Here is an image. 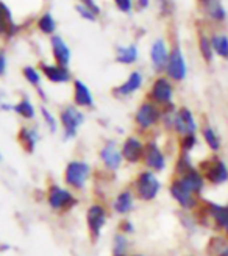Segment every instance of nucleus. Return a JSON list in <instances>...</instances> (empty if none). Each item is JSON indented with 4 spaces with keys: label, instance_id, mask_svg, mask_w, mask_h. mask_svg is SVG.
Listing matches in <instances>:
<instances>
[{
    "label": "nucleus",
    "instance_id": "f257e3e1",
    "mask_svg": "<svg viewBox=\"0 0 228 256\" xmlns=\"http://www.w3.org/2000/svg\"><path fill=\"white\" fill-rule=\"evenodd\" d=\"M130 188L133 189L134 197L138 202L154 203L161 196L162 182H161L158 174L142 168V169H139L138 174L134 175Z\"/></svg>",
    "mask_w": 228,
    "mask_h": 256
},
{
    "label": "nucleus",
    "instance_id": "f03ea898",
    "mask_svg": "<svg viewBox=\"0 0 228 256\" xmlns=\"http://www.w3.org/2000/svg\"><path fill=\"white\" fill-rule=\"evenodd\" d=\"M46 204L55 214H68L78 206L80 198L64 184L52 182L46 189Z\"/></svg>",
    "mask_w": 228,
    "mask_h": 256
},
{
    "label": "nucleus",
    "instance_id": "7ed1b4c3",
    "mask_svg": "<svg viewBox=\"0 0 228 256\" xmlns=\"http://www.w3.org/2000/svg\"><path fill=\"white\" fill-rule=\"evenodd\" d=\"M91 176H92V166L86 160L74 158L69 160L64 166V170H62V184L77 194V192H83L88 188V184L91 182Z\"/></svg>",
    "mask_w": 228,
    "mask_h": 256
},
{
    "label": "nucleus",
    "instance_id": "20e7f679",
    "mask_svg": "<svg viewBox=\"0 0 228 256\" xmlns=\"http://www.w3.org/2000/svg\"><path fill=\"white\" fill-rule=\"evenodd\" d=\"M196 212L198 225L212 230L214 233H222L224 226L228 222V204L224 203L202 200L200 208Z\"/></svg>",
    "mask_w": 228,
    "mask_h": 256
},
{
    "label": "nucleus",
    "instance_id": "39448f33",
    "mask_svg": "<svg viewBox=\"0 0 228 256\" xmlns=\"http://www.w3.org/2000/svg\"><path fill=\"white\" fill-rule=\"evenodd\" d=\"M197 169L204 175L206 186L224 188L228 184V162L219 155L211 153L210 156L200 160Z\"/></svg>",
    "mask_w": 228,
    "mask_h": 256
},
{
    "label": "nucleus",
    "instance_id": "423d86ee",
    "mask_svg": "<svg viewBox=\"0 0 228 256\" xmlns=\"http://www.w3.org/2000/svg\"><path fill=\"white\" fill-rule=\"evenodd\" d=\"M110 220V208L104 202H91L84 211V222L88 236L92 242H97L104 234V230Z\"/></svg>",
    "mask_w": 228,
    "mask_h": 256
},
{
    "label": "nucleus",
    "instance_id": "0eeeda50",
    "mask_svg": "<svg viewBox=\"0 0 228 256\" xmlns=\"http://www.w3.org/2000/svg\"><path fill=\"white\" fill-rule=\"evenodd\" d=\"M161 114H162L161 108L155 105L154 102L150 100L141 102L133 114V125L136 128V133L142 136L154 132L161 124Z\"/></svg>",
    "mask_w": 228,
    "mask_h": 256
},
{
    "label": "nucleus",
    "instance_id": "6e6552de",
    "mask_svg": "<svg viewBox=\"0 0 228 256\" xmlns=\"http://www.w3.org/2000/svg\"><path fill=\"white\" fill-rule=\"evenodd\" d=\"M58 122L62 140H74L78 136L80 128L86 122V114L83 110L77 108L74 104L64 105L58 112Z\"/></svg>",
    "mask_w": 228,
    "mask_h": 256
},
{
    "label": "nucleus",
    "instance_id": "1a4fd4ad",
    "mask_svg": "<svg viewBox=\"0 0 228 256\" xmlns=\"http://www.w3.org/2000/svg\"><path fill=\"white\" fill-rule=\"evenodd\" d=\"M142 166L144 169H148L155 174L166 172L169 168V156L166 150L162 148L160 140L156 138H148L146 139V148H144V156H142Z\"/></svg>",
    "mask_w": 228,
    "mask_h": 256
},
{
    "label": "nucleus",
    "instance_id": "9d476101",
    "mask_svg": "<svg viewBox=\"0 0 228 256\" xmlns=\"http://www.w3.org/2000/svg\"><path fill=\"white\" fill-rule=\"evenodd\" d=\"M168 192L169 197L175 202V204L178 206L183 212H196L200 204H202V198L191 194L176 176H172L170 182L168 184Z\"/></svg>",
    "mask_w": 228,
    "mask_h": 256
},
{
    "label": "nucleus",
    "instance_id": "9b49d317",
    "mask_svg": "<svg viewBox=\"0 0 228 256\" xmlns=\"http://www.w3.org/2000/svg\"><path fill=\"white\" fill-rule=\"evenodd\" d=\"M120 155L124 160V164L128 166H141L142 156H144V148H146V139L138 134H126L122 142H119Z\"/></svg>",
    "mask_w": 228,
    "mask_h": 256
},
{
    "label": "nucleus",
    "instance_id": "f8f14e48",
    "mask_svg": "<svg viewBox=\"0 0 228 256\" xmlns=\"http://www.w3.org/2000/svg\"><path fill=\"white\" fill-rule=\"evenodd\" d=\"M174 97H175V88L166 75L156 76L148 89V94H147V100L154 102V104L158 105L160 108L172 105Z\"/></svg>",
    "mask_w": 228,
    "mask_h": 256
},
{
    "label": "nucleus",
    "instance_id": "ddd939ff",
    "mask_svg": "<svg viewBox=\"0 0 228 256\" xmlns=\"http://www.w3.org/2000/svg\"><path fill=\"white\" fill-rule=\"evenodd\" d=\"M200 124L196 119L194 111L189 106H176L174 114V125H172V133L180 138L184 134H197L198 133Z\"/></svg>",
    "mask_w": 228,
    "mask_h": 256
},
{
    "label": "nucleus",
    "instance_id": "4468645a",
    "mask_svg": "<svg viewBox=\"0 0 228 256\" xmlns=\"http://www.w3.org/2000/svg\"><path fill=\"white\" fill-rule=\"evenodd\" d=\"M98 161L104 166V169L110 174H118L122 166H124V160L120 155V148H119V142L116 139H106L102 144V147L98 148Z\"/></svg>",
    "mask_w": 228,
    "mask_h": 256
},
{
    "label": "nucleus",
    "instance_id": "2eb2a0df",
    "mask_svg": "<svg viewBox=\"0 0 228 256\" xmlns=\"http://www.w3.org/2000/svg\"><path fill=\"white\" fill-rule=\"evenodd\" d=\"M136 202L138 200L134 197L133 189L130 186H126L118 190V194H114L108 208L112 214H116L119 217H128L136 210Z\"/></svg>",
    "mask_w": 228,
    "mask_h": 256
},
{
    "label": "nucleus",
    "instance_id": "dca6fc26",
    "mask_svg": "<svg viewBox=\"0 0 228 256\" xmlns=\"http://www.w3.org/2000/svg\"><path fill=\"white\" fill-rule=\"evenodd\" d=\"M164 72H166V76L170 82L180 83L186 78L188 64H186V60L183 56V52L180 50V47H175L172 52H169V58H168V64H166Z\"/></svg>",
    "mask_w": 228,
    "mask_h": 256
},
{
    "label": "nucleus",
    "instance_id": "f3484780",
    "mask_svg": "<svg viewBox=\"0 0 228 256\" xmlns=\"http://www.w3.org/2000/svg\"><path fill=\"white\" fill-rule=\"evenodd\" d=\"M16 139H18L20 148L25 153L33 155L38 148V144H40V140H41V132H40V128H38V125H34V124H24L19 126Z\"/></svg>",
    "mask_w": 228,
    "mask_h": 256
},
{
    "label": "nucleus",
    "instance_id": "a211bd4d",
    "mask_svg": "<svg viewBox=\"0 0 228 256\" xmlns=\"http://www.w3.org/2000/svg\"><path fill=\"white\" fill-rule=\"evenodd\" d=\"M198 138L206 146V148L214 153V155H219L224 142H222V138L219 134V132L216 130V126L210 122H204L198 126Z\"/></svg>",
    "mask_w": 228,
    "mask_h": 256
},
{
    "label": "nucleus",
    "instance_id": "6ab92c4d",
    "mask_svg": "<svg viewBox=\"0 0 228 256\" xmlns=\"http://www.w3.org/2000/svg\"><path fill=\"white\" fill-rule=\"evenodd\" d=\"M180 180V183L191 192V194L197 196V197H204L205 194V189H206V183H205V178L202 175V172L197 169V164L196 168H192L191 170H188L186 174L176 176Z\"/></svg>",
    "mask_w": 228,
    "mask_h": 256
},
{
    "label": "nucleus",
    "instance_id": "aec40b11",
    "mask_svg": "<svg viewBox=\"0 0 228 256\" xmlns=\"http://www.w3.org/2000/svg\"><path fill=\"white\" fill-rule=\"evenodd\" d=\"M142 84H144V75L139 70H133L122 84L112 89V96L116 98H128L133 94H136L142 88Z\"/></svg>",
    "mask_w": 228,
    "mask_h": 256
},
{
    "label": "nucleus",
    "instance_id": "412c9836",
    "mask_svg": "<svg viewBox=\"0 0 228 256\" xmlns=\"http://www.w3.org/2000/svg\"><path fill=\"white\" fill-rule=\"evenodd\" d=\"M72 100H74V105L80 110H91L96 105V100H94V96L91 92L90 86L82 80H74Z\"/></svg>",
    "mask_w": 228,
    "mask_h": 256
},
{
    "label": "nucleus",
    "instance_id": "4be33fe9",
    "mask_svg": "<svg viewBox=\"0 0 228 256\" xmlns=\"http://www.w3.org/2000/svg\"><path fill=\"white\" fill-rule=\"evenodd\" d=\"M41 72L46 78L54 84H66L72 80V74L68 68L60 64H47L41 62Z\"/></svg>",
    "mask_w": 228,
    "mask_h": 256
},
{
    "label": "nucleus",
    "instance_id": "5701e85b",
    "mask_svg": "<svg viewBox=\"0 0 228 256\" xmlns=\"http://www.w3.org/2000/svg\"><path fill=\"white\" fill-rule=\"evenodd\" d=\"M168 58H169V52L166 42L162 40H156L150 48V60H152V66H154L155 72H164L168 64Z\"/></svg>",
    "mask_w": 228,
    "mask_h": 256
},
{
    "label": "nucleus",
    "instance_id": "b1692460",
    "mask_svg": "<svg viewBox=\"0 0 228 256\" xmlns=\"http://www.w3.org/2000/svg\"><path fill=\"white\" fill-rule=\"evenodd\" d=\"M12 112H16L18 116L27 124H33L38 116V110L28 97H22L19 102H16V104L12 105Z\"/></svg>",
    "mask_w": 228,
    "mask_h": 256
},
{
    "label": "nucleus",
    "instance_id": "393cba45",
    "mask_svg": "<svg viewBox=\"0 0 228 256\" xmlns=\"http://www.w3.org/2000/svg\"><path fill=\"white\" fill-rule=\"evenodd\" d=\"M52 52H54V58L55 62L60 64V66L68 68L70 62V48L68 47V44L64 42V40L60 36H54L52 38Z\"/></svg>",
    "mask_w": 228,
    "mask_h": 256
},
{
    "label": "nucleus",
    "instance_id": "a878e982",
    "mask_svg": "<svg viewBox=\"0 0 228 256\" xmlns=\"http://www.w3.org/2000/svg\"><path fill=\"white\" fill-rule=\"evenodd\" d=\"M192 168H196L192 155H189V153H182V152L176 153L175 162H174V176H180V175L186 174L188 170H191Z\"/></svg>",
    "mask_w": 228,
    "mask_h": 256
},
{
    "label": "nucleus",
    "instance_id": "bb28decb",
    "mask_svg": "<svg viewBox=\"0 0 228 256\" xmlns=\"http://www.w3.org/2000/svg\"><path fill=\"white\" fill-rule=\"evenodd\" d=\"M132 248V240L128 236H125L119 232L114 233L111 240V254H126L130 253Z\"/></svg>",
    "mask_w": 228,
    "mask_h": 256
},
{
    "label": "nucleus",
    "instance_id": "cd10ccee",
    "mask_svg": "<svg viewBox=\"0 0 228 256\" xmlns=\"http://www.w3.org/2000/svg\"><path fill=\"white\" fill-rule=\"evenodd\" d=\"M176 146H178V152L182 153H189V155H192V153L198 148V146L202 144V140L198 138V133L197 134H184V136H180L176 138Z\"/></svg>",
    "mask_w": 228,
    "mask_h": 256
},
{
    "label": "nucleus",
    "instance_id": "c85d7f7f",
    "mask_svg": "<svg viewBox=\"0 0 228 256\" xmlns=\"http://www.w3.org/2000/svg\"><path fill=\"white\" fill-rule=\"evenodd\" d=\"M116 61L125 66H130L138 61V47L136 46H120L116 50Z\"/></svg>",
    "mask_w": 228,
    "mask_h": 256
},
{
    "label": "nucleus",
    "instance_id": "c756f323",
    "mask_svg": "<svg viewBox=\"0 0 228 256\" xmlns=\"http://www.w3.org/2000/svg\"><path fill=\"white\" fill-rule=\"evenodd\" d=\"M0 33H5L8 36L16 33V25L12 22V16L6 5L0 2Z\"/></svg>",
    "mask_w": 228,
    "mask_h": 256
},
{
    "label": "nucleus",
    "instance_id": "7c9ffc66",
    "mask_svg": "<svg viewBox=\"0 0 228 256\" xmlns=\"http://www.w3.org/2000/svg\"><path fill=\"white\" fill-rule=\"evenodd\" d=\"M40 114L42 118V124L48 130V133L56 134L60 132V122H58V116H55V112L52 110H48L46 105H41L40 108Z\"/></svg>",
    "mask_w": 228,
    "mask_h": 256
},
{
    "label": "nucleus",
    "instance_id": "2f4dec72",
    "mask_svg": "<svg viewBox=\"0 0 228 256\" xmlns=\"http://www.w3.org/2000/svg\"><path fill=\"white\" fill-rule=\"evenodd\" d=\"M226 246H228V240L225 239V236L222 233H216L208 239L205 252L208 256H218Z\"/></svg>",
    "mask_w": 228,
    "mask_h": 256
},
{
    "label": "nucleus",
    "instance_id": "473e14b6",
    "mask_svg": "<svg viewBox=\"0 0 228 256\" xmlns=\"http://www.w3.org/2000/svg\"><path fill=\"white\" fill-rule=\"evenodd\" d=\"M210 41H211L212 52L224 60H228V38L225 34H216Z\"/></svg>",
    "mask_w": 228,
    "mask_h": 256
},
{
    "label": "nucleus",
    "instance_id": "72a5a7b5",
    "mask_svg": "<svg viewBox=\"0 0 228 256\" xmlns=\"http://www.w3.org/2000/svg\"><path fill=\"white\" fill-rule=\"evenodd\" d=\"M22 75H24V78L27 80V83L28 84H32L33 88H36V89H41V72L38 70L36 68H33V66H25L24 68V70H22Z\"/></svg>",
    "mask_w": 228,
    "mask_h": 256
},
{
    "label": "nucleus",
    "instance_id": "f704fd0d",
    "mask_svg": "<svg viewBox=\"0 0 228 256\" xmlns=\"http://www.w3.org/2000/svg\"><path fill=\"white\" fill-rule=\"evenodd\" d=\"M206 12L214 20H224L225 19V10L220 5L219 0H205Z\"/></svg>",
    "mask_w": 228,
    "mask_h": 256
},
{
    "label": "nucleus",
    "instance_id": "c9c22d12",
    "mask_svg": "<svg viewBox=\"0 0 228 256\" xmlns=\"http://www.w3.org/2000/svg\"><path fill=\"white\" fill-rule=\"evenodd\" d=\"M118 232L130 238L136 233V225L130 217H120V220L118 222Z\"/></svg>",
    "mask_w": 228,
    "mask_h": 256
},
{
    "label": "nucleus",
    "instance_id": "e433bc0d",
    "mask_svg": "<svg viewBox=\"0 0 228 256\" xmlns=\"http://www.w3.org/2000/svg\"><path fill=\"white\" fill-rule=\"evenodd\" d=\"M200 54H202V56H204V60L208 61V62H211L212 58H214L211 41L208 40L206 36H200Z\"/></svg>",
    "mask_w": 228,
    "mask_h": 256
},
{
    "label": "nucleus",
    "instance_id": "4c0bfd02",
    "mask_svg": "<svg viewBox=\"0 0 228 256\" xmlns=\"http://www.w3.org/2000/svg\"><path fill=\"white\" fill-rule=\"evenodd\" d=\"M38 25H40L41 32H44V33H47V34H52V33L55 32V27H56V24H55L52 14H48V12H47V14H44V16L40 19Z\"/></svg>",
    "mask_w": 228,
    "mask_h": 256
},
{
    "label": "nucleus",
    "instance_id": "58836bf2",
    "mask_svg": "<svg viewBox=\"0 0 228 256\" xmlns=\"http://www.w3.org/2000/svg\"><path fill=\"white\" fill-rule=\"evenodd\" d=\"M77 11L80 12V14H82L84 19H88V20H92V22L96 20V14H94V12H92L90 8H88L86 5H78V6H77Z\"/></svg>",
    "mask_w": 228,
    "mask_h": 256
},
{
    "label": "nucleus",
    "instance_id": "ea45409f",
    "mask_svg": "<svg viewBox=\"0 0 228 256\" xmlns=\"http://www.w3.org/2000/svg\"><path fill=\"white\" fill-rule=\"evenodd\" d=\"M114 2L124 12H128L132 10V0H114Z\"/></svg>",
    "mask_w": 228,
    "mask_h": 256
},
{
    "label": "nucleus",
    "instance_id": "a19ab883",
    "mask_svg": "<svg viewBox=\"0 0 228 256\" xmlns=\"http://www.w3.org/2000/svg\"><path fill=\"white\" fill-rule=\"evenodd\" d=\"M83 2L86 4L88 8H90L94 12V14H98V12H100V8H98V5L94 2V0H83Z\"/></svg>",
    "mask_w": 228,
    "mask_h": 256
},
{
    "label": "nucleus",
    "instance_id": "79ce46f5",
    "mask_svg": "<svg viewBox=\"0 0 228 256\" xmlns=\"http://www.w3.org/2000/svg\"><path fill=\"white\" fill-rule=\"evenodd\" d=\"M6 72V58L4 54H0V76L5 75Z\"/></svg>",
    "mask_w": 228,
    "mask_h": 256
},
{
    "label": "nucleus",
    "instance_id": "37998d69",
    "mask_svg": "<svg viewBox=\"0 0 228 256\" xmlns=\"http://www.w3.org/2000/svg\"><path fill=\"white\" fill-rule=\"evenodd\" d=\"M170 0H160V4H161V8H162V11L164 12H168L169 11V8H170Z\"/></svg>",
    "mask_w": 228,
    "mask_h": 256
},
{
    "label": "nucleus",
    "instance_id": "c03bdc74",
    "mask_svg": "<svg viewBox=\"0 0 228 256\" xmlns=\"http://www.w3.org/2000/svg\"><path fill=\"white\" fill-rule=\"evenodd\" d=\"M12 105L14 104H0V110L2 111H12Z\"/></svg>",
    "mask_w": 228,
    "mask_h": 256
},
{
    "label": "nucleus",
    "instance_id": "a18cd8bd",
    "mask_svg": "<svg viewBox=\"0 0 228 256\" xmlns=\"http://www.w3.org/2000/svg\"><path fill=\"white\" fill-rule=\"evenodd\" d=\"M139 6H141V8H147L148 6V0H139Z\"/></svg>",
    "mask_w": 228,
    "mask_h": 256
},
{
    "label": "nucleus",
    "instance_id": "49530a36",
    "mask_svg": "<svg viewBox=\"0 0 228 256\" xmlns=\"http://www.w3.org/2000/svg\"><path fill=\"white\" fill-rule=\"evenodd\" d=\"M222 234L225 236V239L228 240V222H226V225L224 226V230H222Z\"/></svg>",
    "mask_w": 228,
    "mask_h": 256
},
{
    "label": "nucleus",
    "instance_id": "de8ad7c7",
    "mask_svg": "<svg viewBox=\"0 0 228 256\" xmlns=\"http://www.w3.org/2000/svg\"><path fill=\"white\" fill-rule=\"evenodd\" d=\"M218 256H228V246H226V247H225V248H224Z\"/></svg>",
    "mask_w": 228,
    "mask_h": 256
},
{
    "label": "nucleus",
    "instance_id": "09e8293b",
    "mask_svg": "<svg viewBox=\"0 0 228 256\" xmlns=\"http://www.w3.org/2000/svg\"><path fill=\"white\" fill-rule=\"evenodd\" d=\"M130 256H147V254L142 252H134V253H130Z\"/></svg>",
    "mask_w": 228,
    "mask_h": 256
},
{
    "label": "nucleus",
    "instance_id": "8fccbe9b",
    "mask_svg": "<svg viewBox=\"0 0 228 256\" xmlns=\"http://www.w3.org/2000/svg\"><path fill=\"white\" fill-rule=\"evenodd\" d=\"M111 256H130V253H126V254H111Z\"/></svg>",
    "mask_w": 228,
    "mask_h": 256
},
{
    "label": "nucleus",
    "instance_id": "3c124183",
    "mask_svg": "<svg viewBox=\"0 0 228 256\" xmlns=\"http://www.w3.org/2000/svg\"><path fill=\"white\" fill-rule=\"evenodd\" d=\"M2 160H4V155H2V152H0V162H2Z\"/></svg>",
    "mask_w": 228,
    "mask_h": 256
},
{
    "label": "nucleus",
    "instance_id": "603ef678",
    "mask_svg": "<svg viewBox=\"0 0 228 256\" xmlns=\"http://www.w3.org/2000/svg\"><path fill=\"white\" fill-rule=\"evenodd\" d=\"M184 256H189V254H184Z\"/></svg>",
    "mask_w": 228,
    "mask_h": 256
},
{
    "label": "nucleus",
    "instance_id": "864d4df0",
    "mask_svg": "<svg viewBox=\"0 0 228 256\" xmlns=\"http://www.w3.org/2000/svg\"><path fill=\"white\" fill-rule=\"evenodd\" d=\"M226 204H228V203H226Z\"/></svg>",
    "mask_w": 228,
    "mask_h": 256
}]
</instances>
